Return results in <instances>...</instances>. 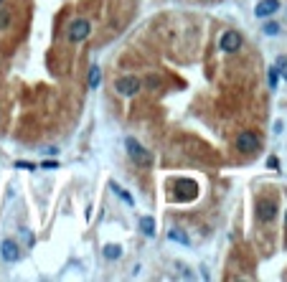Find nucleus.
I'll use <instances>...</instances> for the list:
<instances>
[{
  "label": "nucleus",
  "instance_id": "obj_1",
  "mask_svg": "<svg viewBox=\"0 0 287 282\" xmlns=\"http://www.w3.org/2000/svg\"><path fill=\"white\" fill-rule=\"evenodd\" d=\"M125 150H127V155L132 158V163H138V165H150L152 163V153L145 150L135 138H125Z\"/></svg>",
  "mask_w": 287,
  "mask_h": 282
},
{
  "label": "nucleus",
  "instance_id": "obj_2",
  "mask_svg": "<svg viewBox=\"0 0 287 282\" xmlns=\"http://www.w3.org/2000/svg\"><path fill=\"white\" fill-rule=\"evenodd\" d=\"M241 46H244V36H241L239 31L229 28L221 33V38H218V49H221L224 54H236Z\"/></svg>",
  "mask_w": 287,
  "mask_h": 282
},
{
  "label": "nucleus",
  "instance_id": "obj_3",
  "mask_svg": "<svg viewBox=\"0 0 287 282\" xmlns=\"http://www.w3.org/2000/svg\"><path fill=\"white\" fill-rule=\"evenodd\" d=\"M89 33H92V26H89V20H84V18L72 20L69 28H66V38L72 43H81L84 38H89Z\"/></svg>",
  "mask_w": 287,
  "mask_h": 282
},
{
  "label": "nucleus",
  "instance_id": "obj_4",
  "mask_svg": "<svg viewBox=\"0 0 287 282\" xmlns=\"http://www.w3.org/2000/svg\"><path fill=\"white\" fill-rule=\"evenodd\" d=\"M140 89H143V81H140L138 76H132V74L120 76V79L115 81V92L122 94V97H135Z\"/></svg>",
  "mask_w": 287,
  "mask_h": 282
},
{
  "label": "nucleus",
  "instance_id": "obj_5",
  "mask_svg": "<svg viewBox=\"0 0 287 282\" xmlns=\"http://www.w3.org/2000/svg\"><path fill=\"white\" fill-rule=\"evenodd\" d=\"M259 147H262V142H259V135H257V133H252V130L239 133V138H236V150H239V153L252 155V153H257Z\"/></svg>",
  "mask_w": 287,
  "mask_h": 282
},
{
  "label": "nucleus",
  "instance_id": "obj_6",
  "mask_svg": "<svg viewBox=\"0 0 287 282\" xmlns=\"http://www.w3.org/2000/svg\"><path fill=\"white\" fill-rule=\"evenodd\" d=\"M275 216H277V204L275 201H259L257 204V219L259 221L270 224V221H275Z\"/></svg>",
  "mask_w": 287,
  "mask_h": 282
},
{
  "label": "nucleus",
  "instance_id": "obj_7",
  "mask_svg": "<svg viewBox=\"0 0 287 282\" xmlns=\"http://www.w3.org/2000/svg\"><path fill=\"white\" fill-rule=\"evenodd\" d=\"M0 257L5 259V262H18L20 259V247L15 239H5L3 244H0Z\"/></svg>",
  "mask_w": 287,
  "mask_h": 282
},
{
  "label": "nucleus",
  "instance_id": "obj_8",
  "mask_svg": "<svg viewBox=\"0 0 287 282\" xmlns=\"http://www.w3.org/2000/svg\"><path fill=\"white\" fill-rule=\"evenodd\" d=\"M277 10H280V0H259L257 8H254V15L257 18H267V15H272Z\"/></svg>",
  "mask_w": 287,
  "mask_h": 282
},
{
  "label": "nucleus",
  "instance_id": "obj_9",
  "mask_svg": "<svg viewBox=\"0 0 287 282\" xmlns=\"http://www.w3.org/2000/svg\"><path fill=\"white\" fill-rule=\"evenodd\" d=\"M168 239H170V242H178V244H183V247H188V244H191L188 234H186V231H181V229H170V231H168Z\"/></svg>",
  "mask_w": 287,
  "mask_h": 282
},
{
  "label": "nucleus",
  "instance_id": "obj_10",
  "mask_svg": "<svg viewBox=\"0 0 287 282\" xmlns=\"http://www.w3.org/2000/svg\"><path fill=\"white\" fill-rule=\"evenodd\" d=\"M140 229H143L145 236H155V219H152V216H143V219H140Z\"/></svg>",
  "mask_w": 287,
  "mask_h": 282
},
{
  "label": "nucleus",
  "instance_id": "obj_11",
  "mask_svg": "<svg viewBox=\"0 0 287 282\" xmlns=\"http://www.w3.org/2000/svg\"><path fill=\"white\" fill-rule=\"evenodd\" d=\"M143 86H147V89H160L163 86V79L158 74H145V79H140Z\"/></svg>",
  "mask_w": 287,
  "mask_h": 282
},
{
  "label": "nucleus",
  "instance_id": "obj_12",
  "mask_svg": "<svg viewBox=\"0 0 287 282\" xmlns=\"http://www.w3.org/2000/svg\"><path fill=\"white\" fill-rule=\"evenodd\" d=\"M99 81H102V69L97 67V64H92L89 67V89H97Z\"/></svg>",
  "mask_w": 287,
  "mask_h": 282
},
{
  "label": "nucleus",
  "instance_id": "obj_13",
  "mask_svg": "<svg viewBox=\"0 0 287 282\" xmlns=\"http://www.w3.org/2000/svg\"><path fill=\"white\" fill-rule=\"evenodd\" d=\"M109 188H112V191L117 193V196H120V199H122V201H125L127 206H135V199H132V196H130L127 191H122V188H120L117 183H109Z\"/></svg>",
  "mask_w": 287,
  "mask_h": 282
},
{
  "label": "nucleus",
  "instance_id": "obj_14",
  "mask_svg": "<svg viewBox=\"0 0 287 282\" xmlns=\"http://www.w3.org/2000/svg\"><path fill=\"white\" fill-rule=\"evenodd\" d=\"M275 69H277V74L287 81V56H280V59L275 61Z\"/></svg>",
  "mask_w": 287,
  "mask_h": 282
},
{
  "label": "nucleus",
  "instance_id": "obj_15",
  "mask_svg": "<svg viewBox=\"0 0 287 282\" xmlns=\"http://www.w3.org/2000/svg\"><path fill=\"white\" fill-rule=\"evenodd\" d=\"M10 23H13V15H10V10L0 8V31H5Z\"/></svg>",
  "mask_w": 287,
  "mask_h": 282
},
{
  "label": "nucleus",
  "instance_id": "obj_16",
  "mask_svg": "<svg viewBox=\"0 0 287 282\" xmlns=\"http://www.w3.org/2000/svg\"><path fill=\"white\" fill-rule=\"evenodd\" d=\"M262 31H264V36H277L280 33V23H277V20H267V23L262 26Z\"/></svg>",
  "mask_w": 287,
  "mask_h": 282
},
{
  "label": "nucleus",
  "instance_id": "obj_17",
  "mask_svg": "<svg viewBox=\"0 0 287 282\" xmlns=\"http://www.w3.org/2000/svg\"><path fill=\"white\" fill-rule=\"evenodd\" d=\"M120 254H122V252H120L117 244H107V247H104V257H107V259H120Z\"/></svg>",
  "mask_w": 287,
  "mask_h": 282
},
{
  "label": "nucleus",
  "instance_id": "obj_18",
  "mask_svg": "<svg viewBox=\"0 0 287 282\" xmlns=\"http://www.w3.org/2000/svg\"><path fill=\"white\" fill-rule=\"evenodd\" d=\"M277 84H280V74L275 67H270V89H277Z\"/></svg>",
  "mask_w": 287,
  "mask_h": 282
},
{
  "label": "nucleus",
  "instance_id": "obj_19",
  "mask_svg": "<svg viewBox=\"0 0 287 282\" xmlns=\"http://www.w3.org/2000/svg\"><path fill=\"white\" fill-rule=\"evenodd\" d=\"M15 168H18V170H36V165H33L31 160H18Z\"/></svg>",
  "mask_w": 287,
  "mask_h": 282
},
{
  "label": "nucleus",
  "instance_id": "obj_20",
  "mask_svg": "<svg viewBox=\"0 0 287 282\" xmlns=\"http://www.w3.org/2000/svg\"><path fill=\"white\" fill-rule=\"evenodd\" d=\"M41 168H43V170H56V168H59V163H56V160H43V163H41Z\"/></svg>",
  "mask_w": 287,
  "mask_h": 282
},
{
  "label": "nucleus",
  "instance_id": "obj_21",
  "mask_svg": "<svg viewBox=\"0 0 287 282\" xmlns=\"http://www.w3.org/2000/svg\"><path fill=\"white\" fill-rule=\"evenodd\" d=\"M267 168H272V170H277V168H280V160H277L275 155H270V158H267Z\"/></svg>",
  "mask_w": 287,
  "mask_h": 282
},
{
  "label": "nucleus",
  "instance_id": "obj_22",
  "mask_svg": "<svg viewBox=\"0 0 287 282\" xmlns=\"http://www.w3.org/2000/svg\"><path fill=\"white\" fill-rule=\"evenodd\" d=\"M0 5H3V0H0Z\"/></svg>",
  "mask_w": 287,
  "mask_h": 282
}]
</instances>
